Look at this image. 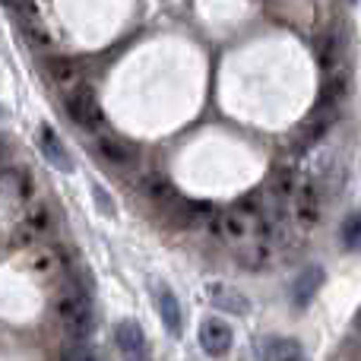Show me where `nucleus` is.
Listing matches in <instances>:
<instances>
[{
    "instance_id": "5701e85b",
    "label": "nucleus",
    "mask_w": 361,
    "mask_h": 361,
    "mask_svg": "<svg viewBox=\"0 0 361 361\" xmlns=\"http://www.w3.org/2000/svg\"><path fill=\"white\" fill-rule=\"evenodd\" d=\"M317 61H320V67L324 70H333V63H336V38H320V44H317Z\"/></svg>"
},
{
    "instance_id": "20e7f679",
    "label": "nucleus",
    "mask_w": 361,
    "mask_h": 361,
    "mask_svg": "<svg viewBox=\"0 0 361 361\" xmlns=\"http://www.w3.org/2000/svg\"><path fill=\"white\" fill-rule=\"evenodd\" d=\"M231 343H235V333H231V326L225 320H219V317L203 320V326H200V345H203L206 355L222 358L231 349Z\"/></svg>"
},
{
    "instance_id": "9b49d317",
    "label": "nucleus",
    "mask_w": 361,
    "mask_h": 361,
    "mask_svg": "<svg viewBox=\"0 0 361 361\" xmlns=\"http://www.w3.org/2000/svg\"><path fill=\"white\" fill-rule=\"evenodd\" d=\"M206 292H209V305L219 307V311H225V314H247L250 311V301L228 286H216V282H212Z\"/></svg>"
},
{
    "instance_id": "9d476101",
    "label": "nucleus",
    "mask_w": 361,
    "mask_h": 361,
    "mask_svg": "<svg viewBox=\"0 0 361 361\" xmlns=\"http://www.w3.org/2000/svg\"><path fill=\"white\" fill-rule=\"evenodd\" d=\"M260 355H263V361H307L298 339H282V336L279 339H263Z\"/></svg>"
},
{
    "instance_id": "f03ea898",
    "label": "nucleus",
    "mask_w": 361,
    "mask_h": 361,
    "mask_svg": "<svg viewBox=\"0 0 361 361\" xmlns=\"http://www.w3.org/2000/svg\"><path fill=\"white\" fill-rule=\"evenodd\" d=\"M63 105H67L70 118H73L80 127H86V130H99V127L105 124V114H102L99 99H95V92L89 86H82V82L73 89H67Z\"/></svg>"
},
{
    "instance_id": "0eeeda50",
    "label": "nucleus",
    "mask_w": 361,
    "mask_h": 361,
    "mask_svg": "<svg viewBox=\"0 0 361 361\" xmlns=\"http://www.w3.org/2000/svg\"><path fill=\"white\" fill-rule=\"evenodd\" d=\"M51 228V212L48 206H35L32 212H25V219L19 222V228L13 231V241L16 244H32Z\"/></svg>"
},
{
    "instance_id": "f8f14e48",
    "label": "nucleus",
    "mask_w": 361,
    "mask_h": 361,
    "mask_svg": "<svg viewBox=\"0 0 361 361\" xmlns=\"http://www.w3.org/2000/svg\"><path fill=\"white\" fill-rule=\"evenodd\" d=\"M99 152L102 159H105L108 165H121V169H127V165L137 162V149H133L127 140H118V137H99Z\"/></svg>"
},
{
    "instance_id": "393cba45",
    "label": "nucleus",
    "mask_w": 361,
    "mask_h": 361,
    "mask_svg": "<svg viewBox=\"0 0 361 361\" xmlns=\"http://www.w3.org/2000/svg\"><path fill=\"white\" fill-rule=\"evenodd\" d=\"M4 156H6V143H4V137H0V162H4Z\"/></svg>"
},
{
    "instance_id": "6ab92c4d",
    "label": "nucleus",
    "mask_w": 361,
    "mask_h": 361,
    "mask_svg": "<svg viewBox=\"0 0 361 361\" xmlns=\"http://www.w3.org/2000/svg\"><path fill=\"white\" fill-rule=\"evenodd\" d=\"M146 193H149L152 200H159V203H175V200H178L175 184H171V180H165V178H149V180H146Z\"/></svg>"
},
{
    "instance_id": "dca6fc26",
    "label": "nucleus",
    "mask_w": 361,
    "mask_h": 361,
    "mask_svg": "<svg viewBox=\"0 0 361 361\" xmlns=\"http://www.w3.org/2000/svg\"><path fill=\"white\" fill-rule=\"evenodd\" d=\"M241 263L247 269H263L269 263V244L267 241H247L241 250Z\"/></svg>"
},
{
    "instance_id": "f257e3e1",
    "label": "nucleus",
    "mask_w": 361,
    "mask_h": 361,
    "mask_svg": "<svg viewBox=\"0 0 361 361\" xmlns=\"http://www.w3.org/2000/svg\"><path fill=\"white\" fill-rule=\"evenodd\" d=\"M54 314H57V320H61L63 333H67L70 339L86 343V339L92 336V330H95L92 305H89V298L80 292V288H63V292L54 298Z\"/></svg>"
},
{
    "instance_id": "aec40b11",
    "label": "nucleus",
    "mask_w": 361,
    "mask_h": 361,
    "mask_svg": "<svg viewBox=\"0 0 361 361\" xmlns=\"http://www.w3.org/2000/svg\"><path fill=\"white\" fill-rule=\"evenodd\" d=\"M57 267H61V257H57L51 247H42L35 257H32V269H35L38 276H54Z\"/></svg>"
},
{
    "instance_id": "2eb2a0df",
    "label": "nucleus",
    "mask_w": 361,
    "mask_h": 361,
    "mask_svg": "<svg viewBox=\"0 0 361 361\" xmlns=\"http://www.w3.org/2000/svg\"><path fill=\"white\" fill-rule=\"evenodd\" d=\"M29 190H32V184H29V178H25V171H19V169H4L0 171V197L25 200L29 197Z\"/></svg>"
},
{
    "instance_id": "4468645a",
    "label": "nucleus",
    "mask_w": 361,
    "mask_h": 361,
    "mask_svg": "<svg viewBox=\"0 0 361 361\" xmlns=\"http://www.w3.org/2000/svg\"><path fill=\"white\" fill-rule=\"evenodd\" d=\"M298 222L301 225H314L320 219V193H317V187L314 184H307V187H301L298 190Z\"/></svg>"
},
{
    "instance_id": "a878e982",
    "label": "nucleus",
    "mask_w": 361,
    "mask_h": 361,
    "mask_svg": "<svg viewBox=\"0 0 361 361\" xmlns=\"http://www.w3.org/2000/svg\"><path fill=\"white\" fill-rule=\"evenodd\" d=\"M358 326H361V311H358Z\"/></svg>"
},
{
    "instance_id": "1a4fd4ad",
    "label": "nucleus",
    "mask_w": 361,
    "mask_h": 361,
    "mask_svg": "<svg viewBox=\"0 0 361 361\" xmlns=\"http://www.w3.org/2000/svg\"><path fill=\"white\" fill-rule=\"evenodd\" d=\"M254 222H257V216H247L244 209H228V212H222L219 231H222L228 241H247V238L254 235Z\"/></svg>"
},
{
    "instance_id": "ddd939ff",
    "label": "nucleus",
    "mask_w": 361,
    "mask_h": 361,
    "mask_svg": "<svg viewBox=\"0 0 361 361\" xmlns=\"http://www.w3.org/2000/svg\"><path fill=\"white\" fill-rule=\"evenodd\" d=\"M48 73H51V80H54L57 86H63V89L80 86V80H82L80 63L67 61V57H51V61H48Z\"/></svg>"
},
{
    "instance_id": "412c9836",
    "label": "nucleus",
    "mask_w": 361,
    "mask_h": 361,
    "mask_svg": "<svg viewBox=\"0 0 361 361\" xmlns=\"http://www.w3.org/2000/svg\"><path fill=\"white\" fill-rule=\"evenodd\" d=\"M61 361H102V358L95 355V352L89 349L86 343H80V339H70V343L63 345V352H61Z\"/></svg>"
},
{
    "instance_id": "b1692460",
    "label": "nucleus",
    "mask_w": 361,
    "mask_h": 361,
    "mask_svg": "<svg viewBox=\"0 0 361 361\" xmlns=\"http://www.w3.org/2000/svg\"><path fill=\"white\" fill-rule=\"evenodd\" d=\"M25 35H29V42L38 44V48H48L51 44V38H48V32L44 29H32V25H25Z\"/></svg>"
},
{
    "instance_id": "a211bd4d",
    "label": "nucleus",
    "mask_w": 361,
    "mask_h": 361,
    "mask_svg": "<svg viewBox=\"0 0 361 361\" xmlns=\"http://www.w3.org/2000/svg\"><path fill=\"white\" fill-rule=\"evenodd\" d=\"M343 92H345V80H330L317 99V111H336V102L343 99Z\"/></svg>"
},
{
    "instance_id": "f3484780",
    "label": "nucleus",
    "mask_w": 361,
    "mask_h": 361,
    "mask_svg": "<svg viewBox=\"0 0 361 361\" xmlns=\"http://www.w3.org/2000/svg\"><path fill=\"white\" fill-rule=\"evenodd\" d=\"M339 241L345 250H361V209L345 216L343 228H339Z\"/></svg>"
},
{
    "instance_id": "39448f33",
    "label": "nucleus",
    "mask_w": 361,
    "mask_h": 361,
    "mask_svg": "<svg viewBox=\"0 0 361 361\" xmlns=\"http://www.w3.org/2000/svg\"><path fill=\"white\" fill-rule=\"evenodd\" d=\"M38 149H42V156L48 159L54 169L73 171V159H70L67 146L61 143V137H57V130H54L51 124H42V127H38Z\"/></svg>"
},
{
    "instance_id": "4be33fe9",
    "label": "nucleus",
    "mask_w": 361,
    "mask_h": 361,
    "mask_svg": "<svg viewBox=\"0 0 361 361\" xmlns=\"http://www.w3.org/2000/svg\"><path fill=\"white\" fill-rule=\"evenodd\" d=\"M273 190L279 197H292L295 193V169H279L273 175Z\"/></svg>"
},
{
    "instance_id": "7ed1b4c3",
    "label": "nucleus",
    "mask_w": 361,
    "mask_h": 361,
    "mask_svg": "<svg viewBox=\"0 0 361 361\" xmlns=\"http://www.w3.org/2000/svg\"><path fill=\"white\" fill-rule=\"evenodd\" d=\"M114 343L124 361H149V343H146V333L137 320H121L114 326Z\"/></svg>"
},
{
    "instance_id": "6e6552de",
    "label": "nucleus",
    "mask_w": 361,
    "mask_h": 361,
    "mask_svg": "<svg viewBox=\"0 0 361 361\" xmlns=\"http://www.w3.org/2000/svg\"><path fill=\"white\" fill-rule=\"evenodd\" d=\"M320 286H324V269H320V267L301 269V273L295 276V286H292V301H295V307H307V305H311L314 295L320 292Z\"/></svg>"
},
{
    "instance_id": "423d86ee",
    "label": "nucleus",
    "mask_w": 361,
    "mask_h": 361,
    "mask_svg": "<svg viewBox=\"0 0 361 361\" xmlns=\"http://www.w3.org/2000/svg\"><path fill=\"white\" fill-rule=\"evenodd\" d=\"M156 307L159 317H162V326L169 330V336H180L184 333V314H180V301L171 288L159 286L156 288Z\"/></svg>"
}]
</instances>
